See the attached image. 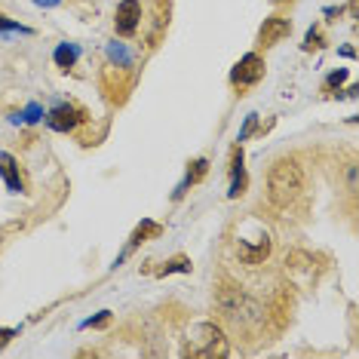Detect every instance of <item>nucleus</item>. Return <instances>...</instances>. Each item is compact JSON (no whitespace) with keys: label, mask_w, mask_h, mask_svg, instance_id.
<instances>
[{"label":"nucleus","mask_w":359,"mask_h":359,"mask_svg":"<svg viewBox=\"0 0 359 359\" xmlns=\"http://www.w3.org/2000/svg\"><path fill=\"white\" fill-rule=\"evenodd\" d=\"M301 194H304V169L295 157H280L273 160L271 172H267V197L273 206H292Z\"/></svg>","instance_id":"f257e3e1"},{"label":"nucleus","mask_w":359,"mask_h":359,"mask_svg":"<svg viewBox=\"0 0 359 359\" xmlns=\"http://www.w3.org/2000/svg\"><path fill=\"white\" fill-rule=\"evenodd\" d=\"M187 356H227V338L215 323H200L187 334Z\"/></svg>","instance_id":"f03ea898"},{"label":"nucleus","mask_w":359,"mask_h":359,"mask_svg":"<svg viewBox=\"0 0 359 359\" xmlns=\"http://www.w3.org/2000/svg\"><path fill=\"white\" fill-rule=\"evenodd\" d=\"M86 120H89V114H86L83 104H77V102H62L46 114V126H50L53 133H74V129L83 126Z\"/></svg>","instance_id":"7ed1b4c3"},{"label":"nucleus","mask_w":359,"mask_h":359,"mask_svg":"<svg viewBox=\"0 0 359 359\" xmlns=\"http://www.w3.org/2000/svg\"><path fill=\"white\" fill-rule=\"evenodd\" d=\"M264 71H267L264 59H261L258 53H246L240 62L233 65V71H231V86H236V89H249V86H255L258 80L264 77Z\"/></svg>","instance_id":"20e7f679"},{"label":"nucleus","mask_w":359,"mask_h":359,"mask_svg":"<svg viewBox=\"0 0 359 359\" xmlns=\"http://www.w3.org/2000/svg\"><path fill=\"white\" fill-rule=\"evenodd\" d=\"M142 25V0H120L114 13V28L120 37H133Z\"/></svg>","instance_id":"39448f33"},{"label":"nucleus","mask_w":359,"mask_h":359,"mask_svg":"<svg viewBox=\"0 0 359 359\" xmlns=\"http://www.w3.org/2000/svg\"><path fill=\"white\" fill-rule=\"evenodd\" d=\"M289 34H292V22L285 15H271V19H264V25L258 31V46L261 50H271V46L283 43Z\"/></svg>","instance_id":"423d86ee"},{"label":"nucleus","mask_w":359,"mask_h":359,"mask_svg":"<svg viewBox=\"0 0 359 359\" xmlns=\"http://www.w3.org/2000/svg\"><path fill=\"white\" fill-rule=\"evenodd\" d=\"M227 175H231V191H227V197L231 200L243 197L249 187V175H246V166H243V144L240 142L231 148V169H227Z\"/></svg>","instance_id":"0eeeda50"},{"label":"nucleus","mask_w":359,"mask_h":359,"mask_svg":"<svg viewBox=\"0 0 359 359\" xmlns=\"http://www.w3.org/2000/svg\"><path fill=\"white\" fill-rule=\"evenodd\" d=\"M0 175H4L6 191L10 194H25V178L19 172V160L6 151H0Z\"/></svg>","instance_id":"6e6552de"},{"label":"nucleus","mask_w":359,"mask_h":359,"mask_svg":"<svg viewBox=\"0 0 359 359\" xmlns=\"http://www.w3.org/2000/svg\"><path fill=\"white\" fill-rule=\"evenodd\" d=\"M206 172H209V160L206 157H197L194 163H187V172H184V182L175 187V194H172V200H182L187 191H191L194 184H200L203 178H206Z\"/></svg>","instance_id":"1a4fd4ad"},{"label":"nucleus","mask_w":359,"mask_h":359,"mask_svg":"<svg viewBox=\"0 0 359 359\" xmlns=\"http://www.w3.org/2000/svg\"><path fill=\"white\" fill-rule=\"evenodd\" d=\"M163 233V224H157V222H151V218H144L142 224L133 231V236H129V246H126V252H133V249H138L142 243H148V240H154V236H160Z\"/></svg>","instance_id":"9d476101"},{"label":"nucleus","mask_w":359,"mask_h":359,"mask_svg":"<svg viewBox=\"0 0 359 359\" xmlns=\"http://www.w3.org/2000/svg\"><path fill=\"white\" fill-rule=\"evenodd\" d=\"M77 59H80V46L77 43H59L55 46V53H53L55 68H62V71H71L77 65Z\"/></svg>","instance_id":"9b49d317"},{"label":"nucleus","mask_w":359,"mask_h":359,"mask_svg":"<svg viewBox=\"0 0 359 359\" xmlns=\"http://www.w3.org/2000/svg\"><path fill=\"white\" fill-rule=\"evenodd\" d=\"M169 273H191V258L175 255V258H169L163 267H157V276H169Z\"/></svg>","instance_id":"f8f14e48"},{"label":"nucleus","mask_w":359,"mask_h":359,"mask_svg":"<svg viewBox=\"0 0 359 359\" xmlns=\"http://www.w3.org/2000/svg\"><path fill=\"white\" fill-rule=\"evenodd\" d=\"M323 46H325V37H323V31L313 25V28L307 31V37H304V43H301V50H304V53H313V50H323Z\"/></svg>","instance_id":"ddd939ff"},{"label":"nucleus","mask_w":359,"mask_h":359,"mask_svg":"<svg viewBox=\"0 0 359 359\" xmlns=\"http://www.w3.org/2000/svg\"><path fill=\"white\" fill-rule=\"evenodd\" d=\"M108 59L120 62V68H129V53H126L123 43H108Z\"/></svg>","instance_id":"4468645a"},{"label":"nucleus","mask_w":359,"mask_h":359,"mask_svg":"<svg viewBox=\"0 0 359 359\" xmlns=\"http://www.w3.org/2000/svg\"><path fill=\"white\" fill-rule=\"evenodd\" d=\"M108 325H111V313L108 310H102L99 316H93V320L83 323V329H108Z\"/></svg>","instance_id":"2eb2a0df"},{"label":"nucleus","mask_w":359,"mask_h":359,"mask_svg":"<svg viewBox=\"0 0 359 359\" xmlns=\"http://www.w3.org/2000/svg\"><path fill=\"white\" fill-rule=\"evenodd\" d=\"M344 80H347V71H344V68H338L334 74H329V80H325V86H323V93H332V89H334V86H341Z\"/></svg>","instance_id":"dca6fc26"},{"label":"nucleus","mask_w":359,"mask_h":359,"mask_svg":"<svg viewBox=\"0 0 359 359\" xmlns=\"http://www.w3.org/2000/svg\"><path fill=\"white\" fill-rule=\"evenodd\" d=\"M255 129H258V114H249V117H246V126H243L240 129V138H236V142H246V138L252 135V133H255Z\"/></svg>","instance_id":"f3484780"},{"label":"nucleus","mask_w":359,"mask_h":359,"mask_svg":"<svg viewBox=\"0 0 359 359\" xmlns=\"http://www.w3.org/2000/svg\"><path fill=\"white\" fill-rule=\"evenodd\" d=\"M0 31H19V34H31V28L19 25V22H13V19H6V15H0Z\"/></svg>","instance_id":"a211bd4d"},{"label":"nucleus","mask_w":359,"mask_h":359,"mask_svg":"<svg viewBox=\"0 0 359 359\" xmlns=\"http://www.w3.org/2000/svg\"><path fill=\"white\" fill-rule=\"evenodd\" d=\"M28 120H31V123L40 120V108H37V104H31V108H28Z\"/></svg>","instance_id":"6ab92c4d"},{"label":"nucleus","mask_w":359,"mask_h":359,"mask_svg":"<svg viewBox=\"0 0 359 359\" xmlns=\"http://www.w3.org/2000/svg\"><path fill=\"white\" fill-rule=\"evenodd\" d=\"M13 334H15V329H4V332H0V344H6V341H10Z\"/></svg>","instance_id":"aec40b11"},{"label":"nucleus","mask_w":359,"mask_h":359,"mask_svg":"<svg viewBox=\"0 0 359 359\" xmlns=\"http://www.w3.org/2000/svg\"><path fill=\"white\" fill-rule=\"evenodd\" d=\"M37 6H55V4H62V0H34Z\"/></svg>","instance_id":"412c9836"},{"label":"nucleus","mask_w":359,"mask_h":359,"mask_svg":"<svg viewBox=\"0 0 359 359\" xmlns=\"http://www.w3.org/2000/svg\"><path fill=\"white\" fill-rule=\"evenodd\" d=\"M276 4H285V0H276Z\"/></svg>","instance_id":"4be33fe9"}]
</instances>
